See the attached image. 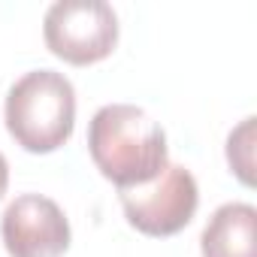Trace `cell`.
Listing matches in <instances>:
<instances>
[{"instance_id": "6da1fadb", "label": "cell", "mask_w": 257, "mask_h": 257, "mask_svg": "<svg viewBox=\"0 0 257 257\" xmlns=\"http://www.w3.org/2000/svg\"><path fill=\"white\" fill-rule=\"evenodd\" d=\"M88 155L118 191L149 185L170 164L161 121L134 103L100 106L88 124Z\"/></svg>"}, {"instance_id": "7a4b0ae2", "label": "cell", "mask_w": 257, "mask_h": 257, "mask_svg": "<svg viewBox=\"0 0 257 257\" xmlns=\"http://www.w3.org/2000/svg\"><path fill=\"white\" fill-rule=\"evenodd\" d=\"M7 131L31 155L58 152L76 127V88L58 70H31L7 91Z\"/></svg>"}, {"instance_id": "3957f363", "label": "cell", "mask_w": 257, "mask_h": 257, "mask_svg": "<svg viewBox=\"0 0 257 257\" xmlns=\"http://www.w3.org/2000/svg\"><path fill=\"white\" fill-rule=\"evenodd\" d=\"M43 40L73 67L106 61L118 46V16L103 0H58L43 19Z\"/></svg>"}, {"instance_id": "277c9868", "label": "cell", "mask_w": 257, "mask_h": 257, "mask_svg": "<svg viewBox=\"0 0 257 257\" xmlns=\"http://www.w3.org/2000/svg\"><path fill=\"white\" fill-rule=\"evenodd\" d=\"M118 200L134 230H140L143 236L167 239L182 233L194 221L200 206V188L191 170H185L182 164H167L164 173L149 185L118 191Z\"/></svg>"}, {"instance_id": "5b68a950", "label": "cell", "mask_w": 257, "mask_h": 257, "mask_svg": "<svg viewBox=\"0 0 257 257\" xmlns=\"http://www.w3.org/2000/svg\"><path fill=\"white\" fill-rule=\"evenodd\" d=\"M0 239L10 257H64L73 230L55 200L43 194H22L0 218Z\"/></svg>"}, {"instance_id": "8992f818", "label": "cell", "mask_w": 257, "mask_h": 257, "mask_svg": "<svg viewBox=\"0 0 257 257\" xmlns=\"http://www.w3.org/2000/svg\"><path fill=\"white\" fill-rule=\"evenodd\" d=\"M203 257H257V209L251 203H224L200 233Z\"/></svg>"}, {"instance_id": "52a82bcc", "label": "cell", "mask_w": 257, "mask_h": 257, "mask_svg": "<svg viewBox=\"0 0 257 257\" xmlns=\"http://www.w3.org/2000/svg\"><path fill=\"white\" fill-rule=\"evenodd\" d=\"M227 164L242 185H254V118L248 115L227 137Z\"/></svg>"}, {"instance_id": "ba28073f", "label": "cell", "mask_w": 257, "mask_h": 257, "mask_svg": "<svg viewBox=\"0 0 257 257\" xmlns=\"http://www.w3.org/2000/svg\"><path fill=\"white\" fill-rule=\"evenodd\" d=\"M7 185H10V164H7L4 155H0V197L7 194Z\"/></svg>"}]
</instances>
